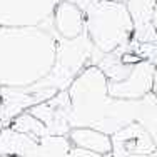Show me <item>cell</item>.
Masks as SVG:
<instances>
[{"label": "cell", "instance_id": "6da1fadb", "mask_svg": "<svg viewBox=\"0 0 157 157\" xmlns=\"http://www.w3.org/2000/svg\"><path fill=\"white\" fill-rule=\"evenodd\" d=\"M52 18L35 27H0V87H29L45 78L57 52Z\"/></svg>", "mask_w": 157, "mask_h": 157}, {"label": "cell", "instance_id": "7a4b0ae2", "mask_svg": "<svg viewBox=\"0 0 157 157\" xmlns=\"http://www.w3.org/2000/svg\"><path fill=\"white\" fill-rule=\"evenodd\" d=\"M67 94L70 99V129L89 127L112 136L137 121L139 100L114 99L107 92V78L97 65H89L74 78Z\"/></svg>", "mask_w": 157, "mask_h": 157}, {"label": "cell", "instance_id": "3957f363", "mask_svg": "<svg viewBox=\"0 0 157 157\" xmlns=\"http://www.w3.org/2000/svg\"><path fill=\"white\" fill-rule=\"evenodd\" d=\"M84 32L97 50L109 54L127 44L134 35V24L125 3L114 0H97L84 12Z\"/></svg>", "mask_w": 157, "mask_h": 157}, {"label": "cell", "instance_id": "277c9868", "mask_svg": "<svg viewBox=\"0 0 157 157\" xmlns=\"http://www.w3.org/2000/svg\"><path fill=\"white\" fill-rule=\"evenodd\" d=\"M104 57L100 50H97L87 33L75 37L72 40H65L57 37V52L55 62L48 75L37 84H32L33 90L37 89H50V90H67L78 74L89 65H97Z\"/></svg>", "mask_w": 157, "mask_h": 157}, {"label": "cell", "instance_id": "5b68a950", "mask_svg": "<svg viewBox=\"0 0 157 157\" xmlns=\"http://www.w3.org/2000/svg\"><path fill=\"white\" fill-rule=\"evenodd\" d=\"M57 0H0V27H35L52 18Z\"/></svg>", "mask_w": 157, "mask_h": 157}, {"label": "cell", "instance_id": "8992f818", "mask_svg": "<svg viewBox=\"0 0 157 157\" xmlns=\"http://www.w3.org/2000/svg\"><path fill=\"white\" fill-rule=\"evenodd\" d=\"M155 63L149 60H137L134 63L129 75L119 82L107 80V92L114 99L139 100L152 92Z\"/></svg>", "mask_w": 157, "mask_h": 157}, {"label": "cell", "instance_id": "52a82bcc", "mask_svg": "<svg viewBox=\"0 0 157 157\" xmlns=\"http://www.w3.org/2000/svg\"><path fill=\"white\" fill-rule=\"evenodd\" d=\"M57 90L50 89H33L29 87H0V121L9 125L13 117L29 110L30 107L50 99Z\"/></svg>", "mask_w": 157, "mask_h": 157}, {"label": "cell", "instance_id": "ba28073f", "mask_svg": "<svg viewBox=\"0 0 157 157\" xmlns=\"http://www.w3.org/2000/svg\"><path fill=\"white\" fill-rule=\"evenodd\" d=\"M35 119L45 125L48 136H67L70 130V99L67 90H59L55 95L29 109Z\"/></svg>", "mask_w": 157, "mask_h": 157}, {"label": "cell", "instance_id": "9c48e42d", "mask_svg": "<svg viewBox=\"0 0 157 157\" xmlns=\"http://www.w3.org/2000/svg\"><path fill=\"white\" fill-rule=\"evenodd\" d=\"M110 157H129L134 154H157V145L139 122H130L110 136Z\"/></svg>", "mask_w": 157, "mask_h": 157}, {"label": "cell", "instance_id": "30bf717a", "mask_svg": "<svg viewBox=\"0 0 157 157\" xmlns=\"http://www.w3.org/2000/svg\"><path fill=\"white\" fill-rule=\"evenodd\" d=\"M52 27L60 39H75L84 33L85 29L84 12L74 3L67 2V0H60V2H57L55 10L52 13Z\"/></svg>", "mask_w": 157, "mask_h": 157}, {"label": "cell", "instance_id": "8fae6325", "mask_svg": "<svg viewBox=\"0 0 157 157\" xmlns=\"http://www.w3.org/2000/svg\"><path fill=\"white\" fill-rule=\"evenodd\" d=\"M67 139L70 140L72 147L84 149V151L100 155H110L112 151L110 136L100 132V130L89 129V127H74V129L69 130Z\"/></svg>", "mask_w": 157, "mask_h": 157}, {"label": "cell", "instance_id": "7c38bea8", "mask_svg": "<svg viewBox=\"0 0 157 157\" xmlns=\"http://www.w3.org/2000/svg\"><path fill=\"white\" fill-rule=\"evenodd\" d=\"M35 139L3 125L0 130V157H24L33 147Z\"/></svg>", "mask_w": 157, "mask_h": 157}, {"label": "cell", "instance_id": "4fadbf2b", "mask_svg": "<svg viewBox=\"0 0 157 157\" xmlns=\"http://www.w3.org/2000/svg\"><path fill=\"white\" fill-rule=\"evenodd\" d=\"M72 144L67 136H45L35 140L33 147L24 157H65Z\"/></svg>", "mask_w": 157, "mask_h": 157}, {"label": "cell", "instance_id": "5bb4252c", "mask_svg": "<svg viewBox=\"0 0 157 157\" xmlns=\"http://www.w3.org/2000/svg\"><path fill=\"white\" fill-rule=\"evenodd\" d=\"M136 122H139L147 130V134L152 137L154 144L157 145V99L152 92L140 99L139 115H137Z\"/></svg>", "mask_w": 157, "mask_h": 157}, {"label": "cell", "instance_id": "9a60e30c", "mask_svg": "<svg viewBox=\"0 0 157 157\" xmlns=\"http://www.w3.org/2000/svg\"><path fill=\"white\" fill-rule=\"evenodd\" d=\"M9 127H12L13 130H17V132H20V134H25V136L32 137V139H35V140L48 136L45 125H44L39 119L33 117L29 110H25V112H22V114H18L17 117H13L12 121H10Z\"/></svg>", "mask_w": 157, "mask_h": 157}, {"label": "cell", "instance_id": "2e32d148", "mask_svg": "<svg viewBox=\"0 0 157 157\" xmlns=\"http://www.w3.org/2000/svg\"><path fill=\"white\" fill-rule=\"evenodd\" d=\"M65 157H110V155H100V154H94V152L84 151V149H77V147H70V151L67 152Z\"/></svg>", "mask_w": 157, "mask_h": 157}, {"label": "cell", "instance_id": "e0dca14e", "mask_svg": "<svg viewBox=\"0 0 157 157\" xmlns=\"http://www.w3.org/2000/svg\"><path fill=\"white\" fill-rule=\"evenodd\" d=\"M67 2L74 3L75 7H78V9L82 10V12H85V10H87L90 5H94L97 0H67Z\"/></svg>", "mask_w": 157, "mask_h": 157}, {"label": "cell", "instance_id": "ac0fdd59", "mask_svg": "<svg viewBox=\"0 0 157 157\" xmlns=\"http://www.w3.org/2000/svg\"><path fill=\"white\" fill-rule=\"evenodd\" d=\"M152 94L157 99V63H155V70H154V82H152Z\"/></svg>", "mask_w": 157, "mask_h": 157}, {"label": "cell", "instance_id": "d6986e66", "mask_svg": "<svg viewBox=\"0 0 157 157\" xmlns=\"http://www.w3.org/2000/svg\"><path fill=\"white\" fill-rule=\"evenodd\" d=\"M129 157H157V154H134Z\"/></svg>", "mask_w": 157, "mask_h": 157}, {"label": "cell", "instance_id": "ffe728a7", "mask_svg": "<svg viewBox=\"0 0 157 157\" xmlns=\"http://www.w3.org/2000/svg\"><path fill=\"white\" fill-rule=\"evenodd\" d=\"M114 2H121V3H125L127 0H114Z\"/></svg>", "mask_w": 157, "mask_h": 157}, {"label": "cell", "instance_id": "44dd1931", "mask_svg": "<svg viewBox=\"0 0 157 157\" xmlns=\"http://www.w3.org/2000/svg\"><path fill=\"white\" fill-rule=\"evenodd\" d=\"M2 129H3V122L0 121V130H2Z\"/></svg>", "mask_w": 157, "mask_h": 157}, {"label": "cell", "instance_id": "7402d4cb", "mask_svg": "<svg viewBox=\"0 0 157 157\" xmlns=\"http://www.w3.org/2000/svg\"><path fill=\"white\" fill-rule=\"evenodd\" d=\"M57 2H60V0H57Z\"/></svg>", "mask_w": 157, "mask_h": 157}]
</instances>
